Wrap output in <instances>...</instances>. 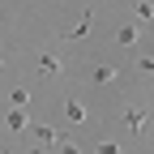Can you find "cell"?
<instances>
[{"label": "cell", "instance_id": "cell-1", "mask_svg": "<svg viewBox=\"0 0 154 154\" xmlns=\"http://www.w3.org/2000/svg\"><path fill=\"white\" fill-rule=\"evenodd\" d=\"M30 141H34V146H47V150H51V146H60V133H56L51 124H30Z\"/></svg>", "mask_w": 154, "mask_h": 154}, {"label": "cell", "instance_id": "cell-2", "mask_svg": "<svg viewBox=\"0 0 154 154\" xmlns=\"http://www.w3.org/2000/svg\"><path fill=\"white\" fill-rule=\"evenodd\" d=\"M90 26H94V9H86V13H82V22H77L73 30H64L60 38H64V43H77V38H86V34H90Z\"/></svg>", "mask_w": 154, "mask_h": 154}, {"label": "cell", "instance_id": "cell-3", "mask_svg": "<svg viewBox=\"0 0 154 154\" xmlns=\"http://www.w3.org/2000/svg\"><path fill=\"white\" fill-rule=\"evenodd\" d=\"M38 73H43V77H47V82H56V77H60V73H64V64H60V60H56V56H51V51H43V56H38Z\"/></svg>", "mask_w": 154, "mask_h": 154}, {"label": "cell", "instance_id": "cell-4", "mask_svg": "<svg viewBox=\"0 0 154 154\" xmlns=\"http://www.w3.org/2000/svg\"><path fill=\"white\" fill-rule=\"evenodd\" d=\"M5 124H9V133H26V128H30V116H26V107H9Z\"/></svg>", "mask_w": 154, "mask_h": 154}, {"label": "cell", "instance_id": "cell-5", "mask_svg": "<svg viewBox=\"0 0 154 154\" xmlns=\"http://www.w3.org/2000/svg\"><path fill=\"white\" fill-rule=\"evenodd\" d=\"M133 22H137V26H150L154 22V0H137V5H133Z\"/></svg>", "mask_w": 154, "mask_h": 154}, {"label": "cell", "instance_id": "cell-6", "mask_svg": "<svg viewBox=\"0 0 154 154\" xmlns=\"http://www.w3.org/2000/svg\"><path fill=\"white\" fill-rule=\"evenodd\" d=\"M116 77H120V73H116L111 64H94V69H90V82H94V86H111Z\"/></svg>", "mask_w": 154, "mask_h": 154}, {"label": "cell", "instance_id": "cell-7", "mask_svg": "<svg viewBox=\"0 0 154 154\" xmlns=\"http://www.w3.org/2000/svg\"><path fill=\"white\" fill-rule=\"evenodd\" d=\"M116 43H120V47H137V22H128V26H120V30H116Z\"/></svg>", "mask_w": 154, "mask_h": 154}, {"label": "cell", "instance_id": "cell-8", "mask_svg": "<svg viewBox=\"0 0 154 154\" xmlns=\"http://www.w3.org/2000/svg\"><path fill=\"white\" fill-rule=\"evenodd\" d=\"M64 116H69L73 124H82V120H86V103H82V99H64Z\"/></svg>", "mask_w": 154, "mask_h": 154}, {"label": "cell", "instance_id": "cell-9", "mask_svg": "<svg viewBox=\"0 0 154 154\" xmlns=\"http://www.w3.org/2000/svg\"><path fill=\"white\" fill-rule=\"evenodd\" d=\"M133 73H141V77H154V51L137 56V60H133Z\"/></svg>", "mask_w": 154, "mask_h": 154}, {"label": "cell", "instance_id": "cell-10", "mask_svg": "<svg viewBox=\"0 0 154 154\" xmlns=\"http://www.w3.org/2000/svg\"><path fill=\"white\" fill-rule=\"evenodd\" d=\"M94 154H124V150H120L116 137H99V141H94Z\"/></svg>", "mask_w": 154, "mask_h": 154}, {"label": "cell", "instance_id": "cell-11", "mask_svg": "<svg viewBox=\"0 0 154 154\" xmlns=\"http://www.w3.org/2000/svg\"><path fill=\"white\" fill-rule=\"evenodd\" d=\"M9 103H13V107H26V103H30V90H26V86H17V90L9 94Z\"/></svg>", "mask_w": 154, "mask_h": 154}, {"label": "cell", "instance_id": "cell-12", "mask_svg": "<svg viewBox=\"0 0 154 154\" xmlns=\"http://www.w3.org/2000/svg\"><path fill=\"white\" fill-rule=\"evenodd\" d=\"M56 150H60V154H82V146L69 141V137H60V146H56Z\"/></svg>", "mask_w": 154, "mask_h": 154}, {"label": "cell", "instance_id": "cell-13", "mask_svg": "<svg viewBox=\"0 0 154 154\" xmlns=\"http://www.w3.org/2000/svg\"><path fill=\"white\" fill-rule=\"evenodd\" d=\"M0 64H5V60H0Z\"/></svg>", "mask_w": 154, "mask_h": 154}]
</instances>
